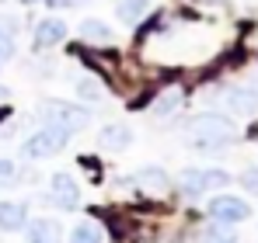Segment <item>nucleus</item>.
Masks as SVG:
<instances>
[{"label": "nucleus", "instance_id": "1", "mask_svg": "<svg viewBox=\"0 0 258 243\" xmlns=\"http://www.w3.org/2000/svg\"><path fill=\"white\" fill-rule=\"evenodd\" d=\"M234 139H237V129H234V122L223 118V115L206 111V115H196V118L188 122V146L192 150H223Z\"/></svg>", "mask_w": 258, "mask_h": 243}, {"label": "nucleus", "instance_id": "2", "mask_svg": "<svg viewBox=\"0 0 258 243\" xmlns=\"http://www.w3.org/2000/svg\"><path fill=\"white\" fill-rule=\"evenodd\" d=\"M230 184V174L227 170H216V167H188L178 174V191L188 195V198H199L206 191H220Z\"/></svg>", "mask_w": 258, "mask_h": 243}, {"label": "nucleus", "instance_id": "3", "mask_svg": "<svg viewBox=\"0 0 258 243\" xmlns=\"http://www.w3.org/2000/svg\"><path fill=\"white\" fill-rule=\"evenodd\" d=\"M39 118H42L45 125L77 132V129H84L87 122H91V111H87V108H77V104H67V101H42Z\"/></svg>", "mask_w": 258, "mask_h": 243}, {"label": "nucleus", "instance_id": "4", "mask_svg": "<svg viewBox=\"0 0 258 243\" xmlns=\"http://www.w3.org/2000/svg\"><path fill=\"white\" fill-rule=\"evenodd\" d=\"M67 143H70V132H67V129L45 125L42 132H35L32 139L21 143V157H28V160H45V157H56Z\"/></svg>", "mask_w": 258, "mask_h": 243}, {"label": "nucleus", "instance_id": "5", "mask_svg": "<svg viewBox=\"0 0 258 243\" xmlns=\"http://www.w3.org/2000/svg\"><path fill=\"white\" fill-rule=\"evenodd\" d=\"M210 215H213L216 222H230V226H237V222L251 219V205L241 202V198H234V195H216L213 202H210Z\"/></svg>", "mask_w": 258, "mask_h": 243}, {"label": "nucleus", "instance_id": "6", "mask_svg": "<svg viewBox=\"0 0 258 243\" xmlns=\"http://www.w3.org/2000/svg\"><path fill=\"white\" fill-rule=\"evenodd\" d=\"M49 188H52V202L59 205L63 212H74V208L81 205V188H77V181H74L67 170H56V174L49 177Z\"/></svg>", "mask_w": 258, "mask_h": 243}, {"label": "nucleus", "instance_id": "7", "mask_svg": "<svg viewBox=\"0 0 258 243\" xmlns=\"http://www.w3.org/2000/svg\"><path fill=\"white\" fill-rule=\"evenodd\" d=\"M63 39H67V25H63L59 18H45V21L35 25L32 45H35V49H49V45H59Z\"/></svg>", "mask_w": 258, "mask_h": 243}, {"label": "nucleus", "instance_id": "8", "mask_svg": "<svg viewBox=\"0 0 258 243\" xmlns=\"http://www.w3.org/2000/svg\"><path fill=\"white\" fill-rule=\"evenodd\" d=\"M223 104H227L230 111H237V115H255L258 111V94L248 90V87H230V90H223Z\"/></svg>", "mask_w": 258, "mask_h": 243}, {"label": "nucleus", "instance_id": "9", "mask_svg": "<svg viewBox=\"0 0 258 243\" xmlns=\"http://www.w3.org/2000/svg\"><path fill=\"white\" fill-rule=\"evenodd\" d=\"M129 143H133V129L129 125H105L101 136H98V146L108 150V153H122Z\"/></svg>", "mask_w": 258, "mask_h": 243}, {"label": "nucleus", "instance_id": "10", "mask_svg": "<svg viewBox=\"0 0 258 243\" xmlns=\"http://www.w3.org/2000/svg\"><path fill=\"white\" fill-rule=\"evenodd\" d=\"M25 219H28V205L25 202H0V229L4 233L25 229Z\"/></svg>", "mask_w": 258, "mask_h": 243}, {"label": "nucleus", "instance_id": "11", "mask_svg": "<svg viewBox=\"0 0 258 243\" xmlns=\"http://www.w3.org/2000/svg\"><path fill=\"white\" fill-rule=\"evenodd\" d=\"M28 243H63V226L56 219H35L28 226Z\"/></svg>", "mask_w": 258, "mask_h": 243}, {"label": "nucleus", "instance_id": "12", "mask_svg": "<svg viewBox=\"0 0 258 243\" xmlns=\"http://www.w3.org/2000/svg\"><path fill=\"white\" fill-rule=\"evenodd\" d=\"M199 243H237V233L230 229V222H216L213 219V222L203 229Z\"/></svg>", "mask_w": 258, "mask_h": 243}, {"label": "nucleus", "instance_id": "13", "mask_svg": "<svg viewBox=\"0 0 258 243\" xmlns=\"http://www.w3.org/2000/svg\"><path fill=\"white\" fill-rule=\"evenodd\" d=\"M181 101H185V94H181L178 87H174V90H164V94L154 101V115H157V118H168V115H174V111L181 108Z\"/></svg>", "mask_w": 258, "mask_h": 243}, {"label": "nucleus", "instance_id": "14", "mask_svg": "<svg viewBox=\"0 0 258 243\" xmlns=\"http://www.w3.org/2000/svg\"><path fill=\"white\" fill-rule=\"evenodd\" d=\"M81 35L87 42H112V28L101 18H87V21H81Z\"/></svg>", "mask_w": 258, "mask_h": 243}, {"label": "nucleus", "instance_id": "15", "mask_svg": "<svg viewBox=\"0 0 258 243\" xmlns=\"http://www.w3.org/2000/svg\"><path fill=\"white\" fill-rule=\"evenodd\" d=\"M147 7H150V0H119V7H115V14H119V21H140L143 14H147Z\"/></svg>", "mask_w": 258, "mask_h": 243}, {"label": "nucleus", "instance_id": "16", "mask_svg": "<svg viewBox=\"0 0 258 243\" xmlns=\"http://www.w3.org/2000/svg\"><path fill=\"white\" fill-rule=\"evenodd\" d=\"M140 184H150V188L164 191V188H168V174H164L161 167H143V170H140Z\"/></svg>", "mask_w": 258, "mask_h": 243}, {"label": "nucleus", "instance_id": "17", "mask_svg": "<svg viewBox=\"0 0 258 243\" xmlns=\"http://www.w3.org/2000/svg\"><path fill=\"white\" fill-rule=\"evenodd\" d=\"M70 243H101V226H94V222H81V226L74 229Z\"/></svg>", "mask_w": 258, "mask_h": 243}, {"label": "nucleus", "instance_id": "18", "mask_svg": "<svg viewBox=\"0 0 258 243\" xmlns=\"http://www.w3.org/2000/svg\"><path fill=\"white\" fill-rule=\"evenodd\" d=\"M14 56V28L4 32V21H0V63Z\"/></svg>", "mask_w": 258, "mask_h": 243}, {"label": "nucleus", "instance_id": "19", "mask_svg": "<svg viewBox=\"0 0 258 243\" xmlns=\"http://www.w3.org/2000/svg\"><path fill=\"white\" fill-rule=\"evenodd\" d=\"M77 90H81L84 101H98V97H101V87H98L94 80H81V83H77Z\"/></svg>", "mask_w": 258, "mask_h": 243}, {"label": "nucleus", "instance_id": "20", "mask_svg": "<svg viewBox=\"0 0 258 243\" xmlns=\"http://www.w3.org/2000/svg\"><path fill=\"white\" fill-rule=\"evenodd\" d=\"M18 177V163H11V160H0V184H11Z\"/></svg>", "mask_w": 258, "mask_h": 243}, {"label": "nucleus", "instance_id": "21", "mask_svg": "<svg viewBox=\"0 0 258 243\" xmlns=\"http://www.w3.org/2000/svg\"><path fill=\"white\" fill-rule=\"evenodd\" d=\"M241 184H244L251 195H258V170H244V174H241Z\"/></svg>", "mask_w": 258, "mask_h": 243}, {"label": "nucleus", "instance_id": "22", "mask_svg": "<svg viewBox=\"0 0 258 243\" xmlns=\"http://www.w3.org/2000/svg\"><path fill=\"white\" fill-rule=\"evenodd\" d=\"M45 4H49V7H77L81 0H45Z\"/></svg>", "mask_w": 258, "mask_h": 243}, {"label": "nucleus", "instance_id": "23", "mask_svg": "<svg viewBox=\"0 0 258 243\" xmlns=\"http://www.w3.org/2000/svg\"><path fill=\"white\" fill-rule=\"evenodd\" d=\"M11 118V108H7V104H0V122H7Z\"/></svg>", "mask_w": 258, "mask_h": 243}, {"label": "nucleus", "instance_id": "24", "mask_svg": "<svg viewBox=\"0 0 258 243\" xmlns=\"http://www.w3.org/2000/svg\"><path fill=\"white\" fill-rule=\"evenodd\" d=\"M0 101H7V87H0Z\"/></svg>", "mask_w": 258, "mask_h": 243}, {"label": "nucleus", "instance_id": "25", "mask_svg": "<svg viewBox=\"0 0 258 243\" xmlns=\"http://www.w3.org/2000/svg\"><path fill=\"white\" fill-rule=\"evenodd\" d=\"M251 90H255V94H258V77H255V87H251Z\"/></svg>", "mask_w": 258, "mask_h": 243}, {"label": "nucleus", "instance_id": "26", "mask_svg": "<svg viewBox=\"0 0 258 243\" xmlns=\"http://www.w3.org/2000/svg\"><path fill=\"white\" fill-rule=\"evenodd\" d=\"M21 4H35V0H21Z\"/></svg>", "mask_w": 258, "mask_h": 243}, {"label": "nucleus", "instance_id": "27", "mask_svg": "<svg viewBox=\"0 0 258 243\" xmlns=\"http://www.w3.org/2000/svg\"><path fill=\"white\" fill-rule=\"evenodd\" d=\"M0 4H4V0H0Z\"/></svg>", "mask_w": 258, "mask_h": 243}]
</instances>
